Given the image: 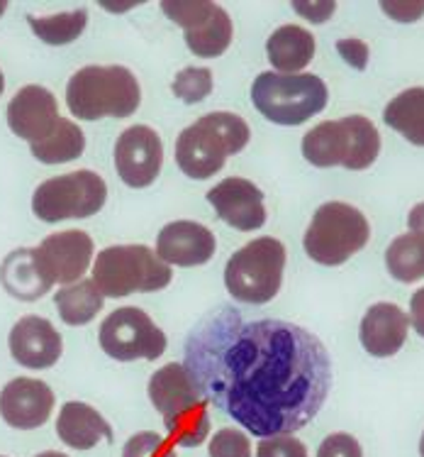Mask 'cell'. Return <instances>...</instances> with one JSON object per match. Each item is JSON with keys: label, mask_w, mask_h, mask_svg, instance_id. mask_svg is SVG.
I'll return each mask as SVG.
<instances>
[{"label": "cell", "mask_w": 424, "mask_h": 457, "mask_svg": "<svg viewBox=\"0 0 424 457\" xmlns=\"http://www.w3.org/2000/svg\"><path fill=\"white\" fill-rule=\"evenodd\" d=\"M183 367L205 402L257 438L293 436L332 389V360L310 330L217 308L185 337Z\"/></svg>", "instance_id": "obj_1"}, {"label": "cell", "mask_w": 424, "mask_h": 457, "mask_svg": "<svg viewBox=\"0 0 424 457\" xmlns=\"http://www.w3.org/2000/svg\"><path fill=\"white\" fill-rule=\"evenodd\" d=\"M149 399L161 413L171 443L198 448L210 433V411L205 396L191 379L183 364H164L149 379Z\"/></svg>", "instance_id": "obj_2"}, {"label": "cell", "mask_w": 424, "mask_h": 457, "mask_svg": "<svg viewBox=\"0 0 424 457\" xmlns=\"http://www.w3.org/2000/svg\"><path fill=\"white\" fill-rule=\"evenodd\" d=\"M142 101L137 76L125 66H84L69 79L66 105L78 120L129 118Z\"/></svg>", "instance_id": "obj_3"}, {"label": "cell", "mask_w": 424, "mask_h": 457, "mask_svg": "<svg viewBox=\"0 0 424 457\" xmlns=\"http://www.w3.org/2000/svg\"><path fill=\"white\" fill-rule=\"evenodd\" d=\"M380 154V135L363 115L314 125L303 137V157L313 167H344L349 171L369 169Z\"/></svg>", "instance_id": "obj_4"}, {"label": "cell", "mask_w": 424, "mask_h": 457, "mask_svg": "<svg viewBox=\"0 0 424 457\" xmlns=\"http://www.w3.org/2000/svg\"><path fill=\"white\" fill-rule=\"evenodd\" d=\"M174 271L147 245H112L93 264V284L105 299H125L135 291H161Z\"/></svg>", "instance_id": "obj_5"}, {"label": "cell", "mask_w": 424, "mask_h": 457, "mask_svg": "<svg viewBox=\"0 0 424 457\" xmlns=\"http://www.w3.org/2000/svg\"><path fill=\"white\" fill-rule=\"evenodd\" d=\"M330 91L314 74L264 71L251 84V101L266 120L276 125H303L324 111Z\"/></svg>", "instance_id": "obj_6"}, {"label": "cell", "mask_w": 424, "mask_h": 457, "mask_svg": "<svg viewBox=\"0 0 424 457\" xmlns=\"http://www.w3.org/2000/svg\"><path fill=\"white\" fill-rule=\"evenodd\" d=\"M371 240L369 218L359 208L341 201H330L314 211L307 225L303 247L307 257L324 267H339L361 253Z\"/></svg>", "instance_id": "obj_7"}, {"label": "cell", "mask_w": 424, "mask_h": 457, "mask_svg": "<svg viewBox=\"0 0 424 457\" xmlns=\"http://www.w3.org/2000/svg\"><path fill=\"white\" fill-rule=\"evenodd\" d=\"M286 247L276 237H257L232 254L224 267V287L232 299L251 306L273 301L283 284Z\"/></svg>", "instance_id": "obj_8"}, {"label": "cell", "mask_w": 424, "mask_h": 457, "mask_svg": "<svg viewBox=\"0 0 424 457\" xmlns=\"http://www.w3.org/2000/svg\"><path fill=\"white\" fill-rule=\"evenodd\" d=\"M105 198L108 187L102 177L91 169H78L42 181L32 196V211L42 223L84 220L101 211Z\"/></svg>", "instance_id": "obj_9"}, {"label": "cell", "mask_w": 424, "mask_h": 457, "mask_svg": "<svg viewBox=\"0 0 424 457\" xmlns=\"http://www.w3.org/2000/svg\"><path fill=\"white\" fill-rule=\"evenodd\" d=\"M98 340L102 353L118 362H135V360L154 362L167 353L164 330L142 308L135 306L112 311L101 323Z\"/></svg>", "instance_id": "obj_10"}, {"label": "cell", "mask_w": 424, "mask_h": 457, "mask_svg": "<svg viewBox=\"0 0 424 457\" xmlns=\"http://www.w3.org/2000/svg\"><path fill=\"white\" fill-rule=\"evenodd\" d=\"M161 10L168 20L181 25L185 32V45L195 56L215 59L224 54L232 45V18L227 10L215 5V3H191V0H178V3H161Z\"/></svg>", "instance_id": "obj_11"}, {"label": "cell", "mask_w": 424, "mask_h": 457, "mask_svg": "<svg viewBox=\"0 0 424 457\" xmlns=\"http://www.w3.org/2000/svg\"><path fill=\"white\" fill-rule=\"evenodd\" d=\"M164 145L147 125H132L115 142V167L120 179L132 188H147L161 174Z\"/></svg>", "instance_id": "obj_12"}, {"label": "cell", "mask_w": 424, "mask_h": 457, "mask_svg": "<svg viewBox=\"0 0 424 457\" xmlns=\"http://www.w3.org/2000/svg\"><path fill=\"white\" fill-rule=\"evenodd\" d=\"M234 154L227 140L215 130L208 118H198L175 140V164L188 179L205 181L215 177L227 157Z\"/></svg>", "instance_id": "obj_13"}, {"label": "cell", "mask_w": 424, "mask_h": 457, "mask_svg": "<svg viewBox=\"0 0 424 457\" xmlns=\"http://www.w3.org/2000/svg\"><path fill=\"white\" fill-rule=\"evenodd\" d=\"M37 262L54 284H76L81 281L93 260V240L84 230H64L45 237L35 247Z\"/></svg>", "instance_id": "obj_14"}, {"label": "cell", "mask_w": 424, "mask_h": 457, "mask_svg": "<svg viewBox=\"0 0 424 457\" xmlns=\"http://www.w3.org/2000/svg\"><path fill=\"white\" fill-rule=\"evenodd\" d=\"M208 201L217 211L222 220L234 230L251 233L266 223V205L264 194L249 179L230 177L208 191Z\"/></svg>", "instance_id": "obj_15"}, {"label": "cell", "mask_w": 424, "mask_h": 457, "mask_svg": "<svg viewBox=\"0 0 424 457\" xmlns=\"http://www.w3.org/2000/svg\"><path fill=\"white\" fill-rule=\"evenodd\" d=\"M54 411V392L42 379L18 377L0 392V416L18 430H35L45 426Z\"/></svg>", "instance_id": "obj_16"}, {"label": "cell", "mask_w": 424, "mask_h": 457, "mask_svg": "<svg viewBox=\"0 0 424 457\" xmlns=\"http://www.w3.org/2000/svg\"><path fill=\"white\" fill-rule=\"evenodd\" d=\"M59 122V103L45 86H25L8 103V125L29 145L46 140Z\"/></svg>", "instance_id": "obj_17"}, {"label": "cell", "mask_w": 424, "mask_h": 457, "mask_svg": "<svg viewBox=\"0 0 424 457\" xmlns=\"http://www.w3.org/2000/svg\"><path fill=\"white\" fill-rule=\"evenodd\" d=\"M8 345L12 360L28 370L54 367L64 353L61 333L42 316L20 318L10 330Z\"/></svg>", "instance_id": "obj_18"}, {"label": "cell", "mask_w": 424, "mask_h": 457, "mask_svg": "<svg viewBox=\"0 0 424 457\" xmlns=\"http://www.w3.org/2000/svg\"><path fill=\"white\" fill-rule=\"evenodd\" d=\"M215 250L212 230L195 220H174L164 225L157 237V254L168 267H200L212 260Z\"/></svg>", "instance_id": "obj_19"}, {"label": "cell", "mask_w": 424, "mask_h": 457, "mask_svg": "<svg viewBox=\"0 0 424 457\" xmlns=\"http://www.w3.org/2000/svg\"><path fill=\"white\" fill-rule=\"evenodd\" d=\"M410 316L395 303H373L361 318L359 337L363 350L373 357L397 355L407 340Z\"/></svg>", "instance_id": "obj_20"}, {"label": "cell", "mask_w": 424, "mask_h": 457, "mask_svg": "<svg viewBox=\"0 0 424 457\" xmlns=\"http://www.w3.org/2000/svg\"><path fill=\"white\" fill-rule=\"evenodd\" d=\"M0 284L12 299L18 301H37L54 287V281L46 277L42 264L37 262L35 247L12 250L3 260V264H0Z\"/></svg>", "instance_id": "obj_21"}, {"label": "cell", "mask_w": 424, "mask_h": 457, "mask_svg": "<svg viewBox=\"0 0 424 457\" xmlns=\"http://www.w3.org/2000/svg\"><path fill=\"white\" fill-rule=\"evenodd\" d=\"M56 433L74 450H91L101 440H112L110 423L84 402H66L61 406L56 419Z\"/></svg>", "instance_id": "obj_22"}, {"label": "cell", "mask_w": 424, "mask_h": 457, "mask_svg": "<svg viewBox=\"0 0 424 457\" xmlns=\"http://www.w3.org/2000/svg\"><path fill=\"white\" fill-rule=\"evenodd\" d=\"M268 62L278 74H300L313 62L314 37L300 25H283L266 42Z\"/></svg>", "instance_id": "obj_23"}, {"label": "cell", "mask_w": 424, "mask_h": 457, "mask_svg": "<svg viewBox=\"0 0 424 457\" xmlns=\"http://www.w3.org/2000/svg\"><path fill=\"white\" fill-rule=\"evenodd\" d=\"M383 122L400 132L410 145L424 147V86L407 88L387 101Z\"/></svg>", "instance_id": "obj_24"}, {"label": "cell", "mask_w": 424, "mask_h": 457, "mask_svg": "<svg viewBox=\"0 0 424 457\" xmlns=\"http://www.w3.org/2000/svg\"><path fill=\"white\" fill-rule=\"evenodd\" d=\"M54 303L66 326H86L101 313L105 296L93 284V279H81L56 291Z\"/></svg>", "instance_id": "obj_25"}, {"label": "cell", "mask_w": 424, "mask_h": 457, "mask_svg": "<svg viewBox=\"0 0 424 457\" xmlns=\"http://www.w3.org/2000/svg\"><path fill=\"white\" fill-rule=\"evenodd\" d=\"M86 150V135L74 120L59 118L54 132L42 142L29 145L32 157L42 164H66L74 162L84 154Z\"/></svg>", "instance_id": "obj_26"}, {"label": "cell", "mask_w": 424, "mask_h": 457, "mask_svg": "<svg viewBox=\"0 0 424 457\" xmlns=\"http://www.w3.org/2000/svg\"><path fill=\"white\" fill-rule=\"evenodd\" d=\"M386 267L390 277L403 284L424 279V237L415 233L395 237L386 250Z\"/></svg>", "instance_id": "obj_27"}, {"label": "cell", "mask_w": 424, "mask_h": 457, "mask_svg": "<svg viewBox=\"0 0 424 457\" xmlns=\"http://www.w3.org/2000/svg\"><path fill=\"white\" fill-rule=\"evenodd\" d=\"M28 22L32 32L37 35L46 45H69L84 35L86 25H88V10L78 8L71 12H59V15H49V18H35L28 15Z\"/></svg>", "instance_id": "obj_28"}, {"label": "cell", "mask_w": 424, "mask_h": 457, "mask_svg": "<svg viewBox=\"0 0 424 457\" xmlns=\"http://www.w3.org/2000/svg\"><path fill=\"white\" fill-rule=\"evenodd\" d=\"M174 94L188 105L205 101L212 94V71L208 66H185L175 74Z\"/></svg>", "instance_id": "obj_29"}, {"label": "cell", "mask_w": 424, "mask_h": 457, "mask_svg": "<svg viewBox=\"0 0 424 457\" xmlns=\"http://www.w3.org/2000/svg\"><path fill=\"white\" fill-rule=\"evenodd\" d=\"M122 457H178V455H175L174 445H171L164 436L151 433V430H142V433H135V436L125 443Z\"/></svg>", "instance_id": "obj_30"}, {"label": "cell", "mask_w": 424, "mask_h": 457, "mask_svg": "<svg viewBox=\"0 0 424 457\" xmlns=\"http://www.w3.org/2000/svg\"><path fill=\"white\" fill-rule=\"evenodd\" d=\"M210 457H251L249 436L234 428H220L210 440Z\"/></svg>", "instance_id": "obj_31"}, {"label": "cell", "mask_w": 424, "mask_h": 457, "mask_svg": "<svg viewBox=\"0 0 424 457\" xmlns=\"http://www.w3.org/2000/svg\"><path fill=\"white\" fill-rule=\"evenodd\" d=\"M257 457H307V448L296 436H273L258 440Z\"/></svg>", "instance_id": "obj_32"}, {"label": "cell", "mask_w": 424, "mask_h": 457, "mask_svg": "<svg viewBox=\"0 0 424 457\" xmlns=\"http://www.w3.org/2000/svg\"><path fill=\"white\" fill-rule=\"evenodd\" d=\"M317 457H363V450L349 433H332L320 443Z\"/></svg>", "instance_id": "obj_33"}, {"label": "cell", "mask_w": 424, "mask_h": 457, "mask_svg": "<svg viewBox=\"0 0 424 457\" xmlns=\"http://www.w3.org/2000/svg\"><path fill=\"white\" fill-rule=\"evenodd\" d=\"M380 10L395 22H417L424 15V3L422 0H412V3H407V0H386V3H380Z\"/></svg>", "instance_id": "obj_34"}, {"label": "cell", "mask_w": 424, "mask_h": 457, "mask_svg": "<svg viewBox=\"0 0 424 457\" xmlns=\"http://www.w3.org/2000/svg\"><path fill=\"white\" fill-rule=\"evenodd\" d=\"M337 52L356 71H363L369 66V47L361 39H339L337 42Z\"/></svg>", "instance_id": "obj_35"}, {"label": "cell", "mask_w": 424, "mask_h": 457, "mask_svg": "<svg viewBox=\"0 0 424 457\" xmlns=\"http://www.w3.org/2000/svg\"><path fill=\"white\" fill-rule=\"evenodd\" d=\"M293 10L300 18L310 20L314 25H324L334 15L337 3H332V0H324V3H303V0H298V3H293Z\"/></svg>", "instance_id": "obj_36"}, {"label": "cell", "mask_w": 424, "mask_h": 457, "mask_svg": "<svg viewBox=\"0 0 424 457\" xmlns=\"http://www.w3.org/2000/svg\"><path fill=\"white\" fill-rule=\"evenodd\" d=\"M410 323L417 330V336L424 337V287L410 301Z\"/></svg>", "instance_id": "obj_37"}, {"label": "cell", "mask_w": 424, "mask_h": 457, "mask_svg": "<svg viewBox=\"0 0 424 457\" xmlns=\"http://www.w3.org/2000/svg\"><path fill=\"white\" fill-rule=\"evenodd\" d=\"M410 230L420 237H424V204H417L410 211Z\"/></svg>", "instance_id": "obj_38"}, {"label": "cell", "mask_w": 424, "mask_h": 457, "mask_svg": "<svg viewBox=\"0 0 424 457\" xmlns=\"http://www.w3.org/2000/svg\"><path fill=\"white\" fill-rule=\"evenodd\" d=\"M37 457H69L64 453H54V450H46V453H39Z\"/></svg>", "instance_id": "obj_39"}, {"label": "cell", "mask_w": 424, "mask_h": 457, "mask_svg": "<svg viewBox=\"0 0 424 457\" xmlns=\"http://www.w3.org/2000/svg\"><path fill=\"white\" fill-rule=\"evenodd\" d=\"M3 91H5V76L0 71V96H3Z\"/></svg>", "instance_id": "obj_40"}, {"label": "cell", "mask_w": 424, "mask_h": 457, "mask_svg": "<svg viewBox=\"0 0 424 457\" xmlns=\"http://www.w3.org/2000/svg\"><path fill=\"white\" fill-rule=\"evenodd\" d=\"M420 457H424V433H422V440H420Z\"/></svg>", "instance_id": "obj_41"}, {"label": "cell", "mask_w": 424, "mask_h": 457, "mask_svg": "<svg viewBox=\"0 0 424 457\" xmlns=\"http://www.w3.org/2000/svg\"><path fill=\"white\" fill-rule=\"evenodd\" d=\"M5 8H8V3H3V0H0V15L5 12Z\"/></svg>", "instance_id": "obj_42"}, {"label": "cell", "mask_w": 424, "mask_h": 457, "mask_svg": "<svg viewBox=\"0 0 424 457\" xmlns=\"http://www.w3.org/2000/svg\"><path fill=\"white\" fill-rule=\"evenodd\" d=\"M0 457H3V455H0Z\"/></svg>", "instance_id": "obj_43"}]
</instances>
